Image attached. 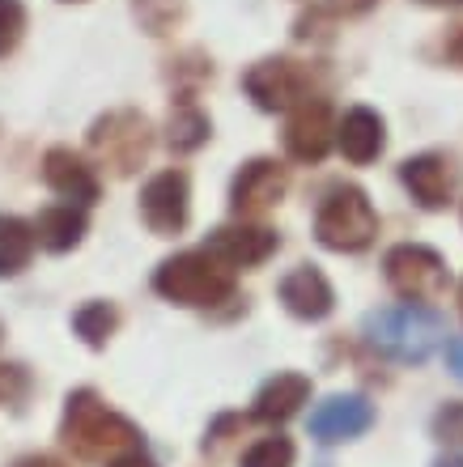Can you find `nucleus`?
I'll use <instances>...</instances> for the list:
<instances>
[{
	"mask_svg": "<svg viewBox=\"0 0 463 467\" xmlns=\"http://www.w3.org/2000/svg\"><path fill=\"white\" fill-rule=\"evenodd\" d=\"M115 327H120V315H115V306L110 302H86V306L73 315V332L86 340L89 348H102L115 336Z\"/></svg>",
	"mask_w": 463,
	"mask_h": 467,
	"instance_id": "21",
	"label": "nucleus"
},
{
	"mask_svg": "<svg viewBox=\"0 0 463 467\" xmlns=\"http://www.w3.org/2000/svg\"><path fill=\"white\" fill-rule=\"evenodd\" d=\"M26 30V5L22 0H0V60L22 43Z\"/></svg>",
	"mask_w": 463,
	"mask_h": 467,
	"instance_id": "24",
	"label": "nucleus"
},
{
	"mask_svg": "<svg viewBox=\"0 0 463 467\" xmlns=\"http://www.w3.org/2000/svg\"><path fill=\"white\" fill-rule=\"evenodd\" d=\"M285 187H289L285 166H277L272 158H256V161H247L243 171L234 174L230 204H234V213H238V217H256V213L280 204Z\"/></svg>",
	"mask_w": 463,
	"mask_h": 467,
	"instance_id": "11",
	"label": "nucleus"
},
{
	"mask_svg": "<svg viewBox=\"0 0 463 467\" xmlns=\"http://www.w3.org/2000/svg\"><path fill=\"white\" fill-rule=\"evenodd\" d=\"M400 183L413 192L421 209H447L455 196V183H459V171L442 153H421V158H408L400 166Z\"/></svg>",
	"mask_w": 463,
	"mask_h": 467,
	"instance_id": "12",
	"label": "nucleus"
},
{
	"mask_svg": "<svg viewBox=\"0 0 463 467\" xmlns=\"http://www.w3.org/2000/svg\"><path fill=\"white\" fill-rule=\"evenodd\" d=\"M336 145L353 166H370V161L387 149V128H383V115L370 111V107H353L344 111V119L336 123Z\"/></svg>",
	"mask_w": 463,
	"mask_h": 467,
	"instance_id": "16",
	"label": "nucleus"
},
{
	"mask_svg": "<svg viewBox=\"0 0 463 467\" xmlns=\"http://www.w3.org/2000/svg\"><path fill=\"white\" fill-rule=\"evenodd\" d=\"M26 391H30L26 369L22 366H0V404H22Z\"/></svg>",
	"mask_w": 463,
	"mask_h": 467,
	"instance_id": "26",
	"label": "nucleus"
},
{
	"mask_svg": "<svg viewBox=\"0 0 463 467\" xmlns=\"http://www.w3.org/2000/svg\"><path fill=\"white\" fill-rule=\"evenodd\" d=\"M336 145V119L323 99H306L293 107L285 123V153L293 161H323L328 149Z\"/></svg>",
	"mask_w": 463,
	"mask_h": 467,
	"instance_id": "9",
	"label": "nucleus"
},
{
	"mask_svg": "<svg viewBox=\"0 0 463 467\" xmlns=\"http://www.w3.org/2000/svg\"><path fill=\"white\" fill-rule=\"evenodd\" d=\"M434 438L447 446H463V400L442 404L438 412H434Z\"/></svg>",
	"mask_w": 463,
	"mask_h": 467,
	"instance_id": "25",
	"label": "nucleus"
},
{
	"mask_svg": "<svg viewBox=\"0 0 463 467\" xmlns=\"http://www.w3.org/2000/svg\"><path fill=\"white\" fill-rule=\"evenodd\" d=\"M280 246V238L268 230V225H221L213 238H208V255L221 259L226 268H256Z\"/></svg>",
	"mask_w": 463,
	"mask_h": 467,
	"instance_id": "13",
	"label": "nucleus"
},
{
	"mask_svg": "<svg viewBox=\"0 0 463 467\" xmlns=\"http://www.w3.org/2000/svg\"><path fill=\"white\" fill-rule=\"evenodd\" d=\"M13 467H64L60 459H51V455H26V459H17Z\"/></svg>",
	"mask_w": 463,
	"mask_h": 467,
	"instance_id": "31",
	"label": "nucleus"
},
{
	"mask_svg": "<svg viewBox=\"0 0 463 467\" xmlns=\"http://www.w3.org/2000/svg\"><path fill=\"white\" fill-rule=\"evenodd\" d=\"M370 425H374V408H370L366 395H328L310 412V438L323 446L362 438Z\"/></svg>",
	"mask_w": 463,
	"mask_h": 467,
	"instance_id": "10",
	"label": "nucleus"
},
{
	"mask_svg": "<svg viewBox=\"0 0 463 467\" xmlns=\"http://www.w3.org/2000/svg\"><path fill=\"white\" fill-rule=\"evenodd\" d=\"M60 438L86 463H115V459L141 451V430L128 417H120L115 408L102 404L94 391H86V387L64 400Z\"/></svg>",
	"mask_w": 463,
	"mask_h": 467,
	"instance_id": "1",
	"label": "nucleus"
},
{
	"mask_svg": "<svg viewBox=\"0 0 463 467\" xmlns=\"http://www.w3.org/2000/svg\"><path fill=\"white\" fill-rule=\"evenodd\" d=\"M378 234V213L362 187H331L315 213V238L328 251H366Z\"/></svg>",
	"mask_w": 463,
	"mask_h": 467,
	"instance_id": "4",
	"label": "nucleus"
},
{
	"mask_svg": "<svg viewBox=\"0 0 463 467\" xmlns=\"http://www.w3.org/2000/svg\"><path fill=\"white\" fill-rule=\"evenodd\" d=\"M149 149H153V132L141 111H107L89 128V153L115 174H132L136 166H145Z\"/></svg>",
	"mask_w": 463,
	"mask_h": 467,
	"instance_id": "5",
	"label": "nucleus"
},
{
	"mask_svg": "<svg viewBox=\"0 0 463 467\" xmlns=\"http://www.w3.org/2000/svg\"><path fill=\"white\" fill-rule=\"evenodd\" d=\"M434 467H463V455H447V459H438Z\"/></svg>",
	"mask_w": 463,
	"mask_h": 467,
	"instance_id": "32",
	"label": "nucleus"
},
{
	"mask_svg": "<svg viewBox=\"0 0 463 467\" xmlns=\"http://www.w3.org/2000/svg\"><path fill=\"white\" fill-rule=\"evenodd\" d=\"M459 310H463V289H459Z\"/></svg>",
	"mask_w": 463,
	"mask_h": 467,
	"instance_id": "34",
	"label": "nucleus"
},
{
	"mask_svg": "<svg viewBox=\"0 0 463 467\" xmlns=\"http://www.w3.org/2000/svg\"><path fill=\"white\" fill-rule=\"evenodd\" d=\"M35 255V225H26L13 213H0V281L17 276Z\"/></svg>",
	"mask_w": 463,
	"mask_h": 467,
	"instance_id": "19",
	"label": "nucleus"
},
{
	"mask_svg": "<svg viewBox=\"0 0 463 467\" xmlns=\"http://www.w3.org/2000/svg\"><path fill=\"white\" fill-rule=\"evenodd\" d=\"M81 238H86V209H77V204H56V209L38 213L35 243H43L47 251L64 255V251H73Z\"/></svg>",
	"mask_w": 463,
	"mask_h": 467,
	"instance_id": "18",
	"label": "nucleus"
},
{
	"mask_svg": "<svg viewBox=\"0 0 463 467\" xmlns=\"http://www.w3.org/2000/svg\"><path fill=\"white\" fill-rule=\"evenodd\" d=\"M447 366H451V374L463 382V336H455L451 345H447Z\"/></svg>",
	"mask_w": 463,
	"mask_h": 467,
	"instance_id": "28",
	"label": "nucleus"
},
{
	"mask_svg": "<svg viewBox=\"0 0 463 467\" xmlns=\"http://www.w3.org/2000/svg\"><path fill=\"white\" fill-rule=\"evenodd\" d=\"M132 9H136V22L145 26L149 35H166L184 17V0H132Z\"/></svg>",
	"mask_w": 463,
	"mask_h": 467,
	"instance_id": "22",
	"label": "nucleus"
},
{
	"mask_svg": "<svg viewBox=\"0 0 463 467\" xmlns=\"http://www.w3.org/2000/svg\"><path fill=\"white\" fill-rule=\"evenodd\" d=\"M383 268H387V285L400 297H408V302H438L447 294V285H451L447 259L434 246H421V243L391 246Z\"/></svg>",
	"mask_w": 463,
	"mask_h": 467,
	"instance_id": "6",
	"label": "nucleus"
},
{
	"mask_svg": "<svg viewBox=\"0 0 463 467\" xmlns=\"http://www.w3.org/2000/svg\"><path fill=\"white\" fill-rule=\"evenodd\" d=\"M362 336H366V345L374 348V353H383L387 361L421 366V361H429L434 348L447 340V323H442L438 310L404 302V306L370 310L366 323H362Z\"/></svg>",
	"mask_w": 463,
	"mask_h": 467,
	"instance_id": "2",
	"label": "nucleus"
},
{
	"mask_svg": "<svg viewBox=\"0 0 463 467\" xmlns=\"http://www.w3.org/2000/svg\"><path fill=\"white\" fill-rule=\"evenodd\" d=\"M328 13H344V17H353V13H366L374 0H319Z\"/></svg>",
	"mask_w": 463,
	"mask_h": 467,
	"instance_id": "27",
	"label": "nucleus"
},
{
	"mask_svg": "<svg viewBox=\"0 0 463 467\" xmlns=\"http://www.w3.org/2000/svg\"><path fill=\"white\" fill-rule=\"evenodd\" d=\"M421 5H438L442 9V5H463V0H421Z\"/></svg>",
	"mask_w": 463,
	"mask_h": 467,
	"instance_id": "33",
	"label": "nucleus"
},
{
	"mask_svg": "<svg viewBox=\"0 0 463 467\" xmlns=\"http://www.w3.org/2000/svg\"><path fill=\"white\" fill-rule=\"evenodd\" d=\"M280 302L289 310L293 319H306V323H319L328 319L331 306H336V294H331V281L323 276L319 268L302 264V268H293L285 281H280Z\"/></svg>",
	"mask_w": 463,
	"mask_h": 467,
	"instance_id": "14",
	"label": "nucleus"
},
{
	"mask_svg": "<svg viewBox=\"0 0 463 467\" xmlns=\"http://www.w3.org/2000/svg\"><path fill=\"white\" fill-rule=\"evenodd\" d=\"M243 89L251 94L259 111H293L298 102L315 99V77L310 68L298 60H285V56H268L247 68Z\"/></svg>",
	"mask_w": 463,
	"mask_h": 467,
	"instance_id": "7",
	"label": "nucleus"
},
{
	"mask_svg": "<svg viewBox=\"0 0 463 467\" xmlns=\"http://www.w3.org/2000/svg\"><path fill=\"white\" fill-rule=\"evenodd\" d=\"M243 467H293V442L280 438V433L259 438V442L243 455Z\"/></svg>",
	"mask_w": 463,
	"mask_h": 467,
	"instance_id": "23",
	"label": "nucleus"
},
{
	"mask_svg": "<svg viewBox=\"0 0 463 467\" xmlns=\"http://www.w3.org/2000/svg\"><path fill=\"white\" fill-rule=\"evenodd\" d=\"M43 179L56 196H64L68 204L86 209L98 200V179H94V166H86V158H77L73 149H47L43 158Z\"/></svg>",
	"mask_w": 463,
	"mask_h": 467,
	"instance_id": "15",
	"label": "nucleus"
},
{
	"mask_svg": "<svg viewBox=\"0 0 463 467\" xmlns=\"http://www.w3.org/2000/svg\"><path fill=\"white\" fill-rule=\"evenodd\" d=\"M110 467H158V463H153V459H149V455H141V451H132V455L115 459V463H110Z\"/></svg>",
	"mask_w": 463,
	"mask_h": 467,
	"instance_id": "30",
	"label": "nucleus"
},
{
	"mask_svg": "<svg viewBox=\"0 0 463 467\" xmlns=\"http://www.w3.org/2000/svg\"><path fill=\"white\" fill-rule=\"evenodd\" d=\"M153 289L179 306H221L234 297V272L208 251H184L153 272Z\"/></svg>",
	"mask_w": 463,
	"mask_h": 467,
	"instance_id": "3",
	"label": "nucleus"
},
{
	"mask_svg": "<svg viewBox=\"0 0 463 467\" xmlns=\"http://www.w3.org/2000/svg\"><path fill=\"white\" fill-rule=\"evenodd\" d=\"M208 132H213L208 115L200 111L192 99H184L171 111V123H166V145H171L174 153H195V149L208 140Z\"/></svg>",
	"mask_w": 463,
	"mask_h": 467,
	"instance_id": "20",
	"label": "nucleus"
},
{
	"mask_svg": "<svg viewBox=\"0 0 463 467\" xmlns=\"http://www.w3.org/2000/svg\"><path fill=\"white\" fill-rule=\"evenodd\" d=\"M447 56H451L455 64H463V26H455V35L447 38Z\"/></svg>",
	"mask_w": 463,
	"mask_h": 467,
	"instance_id": "29",
	"label": "nucleus"
},
{
	"mask_svg": "<svg viewBox=\"0 0 463 467\" xmlns=\"http://www.w3.org/2000/svg\"><path fill=\"white\" fill-rule=\"evenodd\" d=\"M310 400V379H302V374H277V379H268L264 387H259L256 395V420H264V425H280V420L298 417V408Z\"/></svg>",
	"mask_w": 463,
	"mask_h": 467,
	"instance_id": "17",
	"label": "nucleus"
},
{
	"mask_svg": "<svg viewBox=\"0 0 463 467\" xmlns=\"http://www.w3.org/2000/svg\"><path fill=\"white\" fill-rule=\"evenodd\" d=\"M187 213H192V183H187L184 171H162L153 174L141 192V217L153 234L171 238L187 225Z\"/></svg>",
	"mask_w": 463,
	"mask_h": 467,
	"instance_id": "8",
	"label": "nucleus"
}]
</instances>
